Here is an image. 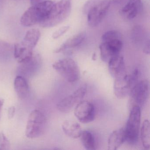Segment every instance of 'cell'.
Instances as JSON below:
<instances>
[{
	"mask_svg": "<svg viewBox=\"0 0 150 150\" xmlns=\"http://www.w3.org/2000/svg\"><path fill=\"white\" fill-rule=\"evenodd\" d=\"M140 136L143 146L145 149H149L150 146V127L149 120L143 122L140 129Z\"/></svg>",
	"mask_w": 150,
	"mask_h": 150,
	"instance_id": "cell-22",
	"label": "cell"
},
{
	"mask_svg": "<svg viewBox=\"0 0 150 150\" xmlns=\"http://www.w3.org/2000/svg\"><path fill=\"white\" fill-rule=\"evenodd\" d=\"M4 101L3 99L0 98V117L1 115V111H2V108L4 105Z\"/></svg>",
	"mask_w": 150,
	"mask_h": 150,
	"instance_id": "cell-30",
	"label": "cell"
},
{
	"mask_svg": "<svg viewBox=\"0 0 150 150\" xmlns=\"http://www.w3.org/2000/svg\"><path fill=\"white\" fill-rule=\"evenodd\" d=\"M69 28H70V26H64V27H62L53 33L52 36V38L54 39H57L58 38L63 35L65 33H66L69 30Z\"/></svg>",
	"mask_w": 150,
	"mask_h": 150,
	"instance_id": "cell-26",
	"label": "cell"
},
{
	"mask_svg": "<svg viewBox=\"0 0 150 150\" xmlns=\"http://www.w3.org/2000/svg\"><path fill=\"white\" fill-rule=\"evenodd\" d=\"M126 141V136L124 128L114 131L110 135L108 140V149L109 150H117Z\"/></svg>",
	"mask_w": 150,
	"mask_h": 150,
	"instance_id": "cell-15",
	"label": "cell"
},
{
	"mask_svg": "<svg viewBox=\"0 0 150 150\" xmlns=\"http://www.w3.org/2000/svg\"><path fill=\"white\" fill-rule=\"evenodd\" d=\"M143 52L146 54H150V40H148L144 45Z\"/></svg>",
	"mask_w": 150,
	"mask_h": 150,
	"instance_id": "cell-28",
	"label": "cell"
},
{
	"mask_svg": "<svg viewBox=\"0 0 150 150\" xmlns=\"http://www.w3.org/2000/svg\"><path fill=\"white\" fill-rule=\"evenodd\" d=\"M16 108L14 106H11L9 107L8 110V117L9 119L13 118L15 113Z\"/></svg>",
	"mask_w": 150,
	"mask_h": 150,
	"instance_id": "cell-27",
	"label": "cell"
},
{
	"mask_svg": "<svg viewBox=\"0 0 150 150\" xmlns=\"http://www.w3.org/2000/svg\"><path fill=\"white\" fill-rule=\"evenodd\" d=\"M54 3L52 1L47 0L30 7L22 16L21 24L24 27L39 24L47 16Z\"/></svg>",
	"mask_w": 150,
	"mask_h": 150,
	"instance_id": "cell-4",
	"label": "cell"
},
{
	"mask_svg": "<svg viewBox=\"0 0 150 150\" xmlns=\"http://www.w3.org/2000/svg\"><path fill=\"white\" fill-rule=\"evenodd\" d=\"M142 0H127V2L120 10L121 15L127 20L136 18L142 11Z\"/></svg>",
	"mask_w": 150,
	"mask_h": 150,
	"instance_id": "cell-13",
	"label": "cell"
},
{
	"mask_svg": "<svg viewBox=\"0 0 150 150\" xmlns=\"http://www.w3.org/2000/svg\"><path fill=\"white\" fill-rule=\"evenodd\" d=\"M96 57V53H94L93 54V56H92V59H93V60H95Z\"/></svg>",
	"mask_w": 150,
	"mask_h": 150,
	"instance_id": "cell-32",
	"label": "cell"
},
{
	"mask_svg": "<svg viewBox=\"0 0 150 150\" xmlns=\"http://www.w3.org/2000/svg\"><path fill=\"white\" fill-rule=\"evenodd\" d=\"M109 71L114 79L119 78L125 74V65L123 57L117 55L108 62Z\"/></svg>",
	"mask_w": 150,
	"mask_h": 150,
	"instance_id": "cell-14",
	"label": "cell"
},
{
	"mask_svg": "<svg viewBox=\"0 0 150 150\" xmlns=\"http://www.w3.org/2000/svg\"><path fill=\"white\" fill-rule=\"evenodd\" d=\"M86 34L85 32L78 33L77 35H75L67 40L59 48L55 50L54 52L55 53H59L67 49L74 48L79 46L84 41L86 38Z\"/></svg>",
	"mask_w": 150,
	"mask_h": 150,
	"instance_id": "cell-17",
	"label": "cell"
},
{
	"mask_svg": "<svg viewBox=\"0 0 150 150\" xmlns=\"http://www.w3.org/2000/svg\"><path fill=\"white\" fill-rule=\"evenodd\" d=\"M124 0H113L114 3L116 4H121Z\"/></svg>",
	"mask_w": 150,
	"mask_h": 150,
	"instance_id": "cell-31",
	"label": "cell"
},
{
	"mask_svg": "<svg viewBox=\"0 0 150 150\" xmlns=\"http://www.w3.org/2000/svg\"><path fill=\"white\" fill-rule=\"evenodd\" d=\"M44 1L45 0H30V4L32 6H35L42 2Z\"/></svg>",
	"mask_w": 150,
	"mask_h": 150,
	"instance_id": "cell-29",
	"label": "cell"
},
{
	"mask_svg": "<svg viewBox=\"0 0 150 150\" xmlns=\"http://www.w3.org/2000/svg\"><path fill=\"white\" fill-rule=\"evenodd\" d=\"M132 41L136 43L139 44L144 42L145 44L149 39H146L144 30L139 26H135L133 28L132 32Z\"/></svg>",
	"mask_w": 150,
	"mask_h": 150,
	"instance_id": "cell-24",
	"label": "cell"
},
{
	"mask_svg": "<svg viewBox=\"0 0 150 150\" xmlns=\"http://www.w3.org/2000/svg\"><path fill=\"white\" fill-rule=\"evenodd\" d=\"M64 133L70 137L78 139L80 137L82 130L80 125L72 120H66L62 125Z\"/></svg>",
	"mask_w": 150,
	"mask_h": 150,
	"instance_id": "cell-16",
	"label": "cell"
},
{
	"mask_svg": "<svg viewBox=\"0 0 150 150\" xmlns=\"http://www.w3.org/2000/svg\"><path fill=\"white\" fill-rule=\"evenodd\" d=\"M13 51L14 47L10 44L0 40V60L10 58Z\"/></svg>",
	"mask_w": 150,
	"mask_h": 150,
	"instance_id": "cell-23",
	"label": "cell"
},
{
	"mask_svg": "<svg viewBox=\"0 0 150 150\" xmlns=\"http://www.w3.org/2000/svg\"><path fill=\"white\" fill-rule=\"evenodd\" d=\"M101 43L99 46L101 59L108 63L111 59L120 55L123 46L122 35L116 30L105 32L101 38Z\"/></svg>",
	"mask_w": 150,
	"mask_h": 150,
	"instance_id": "cell-1",
	"label": "cell"
},
{
	"mask_svg": "<svg viewBox=\"0 0 150 150\" xmlns=\"http://www.w3.org/2000/svg\"><path fill=\"white\" fill-rule=\"evenodd\" d=\"M52 67L67 81L70 83L76 82L80 77L79 66L72 59H59L53 64Z\"/></svg>",
	"mask_w": 150,
	"mask_h": 150,
	"instance_id": "cell-8",
	"label": "cell"
},
{
	"mask_svg": "<svg viewBox=\"0 0 150 150\" xmlns=\"http://www.w3.org/2000/svg\"><path fill=\"white\" fill-rule=\"evenodd\" d=\"M19 64L17 69L19 75L28 78L37 71L41 66V58L39 55L34 54L30 58Z\"/></svg>",
	"mask_w": 150,
	"mask_h": 150,
	"instance_id": "cell-12",
	"label": "cell"
},
{
	"mask_svg": "<svg viewBox=\"0 0 150 150\" xmlns=\"http://www.w3.org/2000/svg\"><path fill=\"white\" fill-rule=\"evenodd\" d=\"M111 0H89L83 7V12L86 16L88 25L97 27L101 22L108 11Z\"/></svg>",
	"mask_w": 150,
	"mask_h": 150,
	"instance_id": "cell-2",
	"label": "cell"
},
{
	"mask_svg": "<svg viewBox=\"0 0 150 150\" xmlns=\"http://www.w3.org/2000/svg\"><path fill=\"white\" fill-rule=\"evenodd\" d=\"M13 55L19 63L30 58L34 53L33 50L25 47L21 43H17L14 46Z\"/></svg>",
	"mask_w": 150,
	"mask_h": 150,
	"instance_id": "cell-20",
	"label": "cell"
},
{
	"mask_svg": "<svg viewBox=\"0 0 150 150\" xmlns=\"http://www.w3.org/2000/svg\"><path fill=\"white\" fill-rule=\"evenodd\" d=\"M74 115L82 123L92 122L95 117V109L93 103L88 101H81L75 106Z\"/></svg>",
	"mask_w": 150,
	"mask_h": 150,
	"instance_id": "cell-11",
	"label": "cell"
},
{
	"mask_svg": "<svg viewBox=\"0 0 150 150\" xmlns=\"http://www.w3.org/2000/svg\"><path fill=\"white\" fill-rule=\"evenodd\" d=\"M87 86L84 85L78 88L71 94L66 96L59 102L57 104V108L60 112L68 113L75 105L81 101L86 95Z\"/></svg>",
	"mask_w": 150,
	"mask_h": 150,
	"instance_id": "cell-10",
	"label": "cell"
},
{
	"mask_svg": "<svg viewBox=\"0 0 150 150\" xmlns=\"http://www.w3.org/2000/svg\"><path fill=\"white\" fill-rule=\"evenodd\" d=\"M150 95V83L147 80L138 82L134 86L129 96L132 106L141 108L147 101Z\"/></svg>",
	"mask_w": 150,
	"mask_h": 150,
	"instance_id": "cell-9",
	"label": "cell"
},
{
	"mask_svg": "<svg viewBox=\"0 0 150 150\" xmlns=\"http://www.w3.org/2000/svg\"><path fill=\"white\" fill-rule=\"evenodd\" d=\"M80 137L85 149L88 150L96 149V144L95 138L91 132L88 130L82 131Z\"/></svg>",
	"mask_w": 150,
	"mask_h": 150,
	"instance_id": "cell-21",
	"label": "cell"
},
{
	"mask_svg": "<svg viewBox=\"0 0 150 150\" xmlns=\"http://www.w3.org/2000/svg\"><path fill=\"white\" fill-rule=\"evenodd\" d=\"M141 121V109L134 106L131 109L129 118L125 128L126 141L130 144H135L138 141Z\"/></svg>",
	"mask_w": 150,
	"mask_h": 150,
	"instance_id": "cell-7",
	"label": "cell"
},
{
	"mask_svg": "<svg viewBox=\"0 0 150 150\" xmlns=\"http://www.w3.org/2000/svg\"><path fill=\"white\" fill-rule=\"evenodd\" d=\"M15 90L18 97L23 100L27 98L29 93V87L24 77L18 75L15 79L14 82Z\"/></svg>",
	"mask_w": 150,
	"mask_h": 150,
	"instance_id": "cell-18",
	"label": "cell"
},
{
	"mask_svg": "<svg viewBox=\"0 0 150 150\" xmlns=\"http://www.w3.org/2000/svg\"><path fill=\"white\" fill-rule=\"evenodd\" d=\"M10 144L4 133H0V150H7L10 149Z\"/></svg>",
	"mask_w": 150,
	"mask_h": 150,
	"instance_id": "cell-25",
	"label": "cell"
},
{
	"mask_svg": "<svg viewBox=\"0 0 150 150\" xmlns=\"http://www.w3.org/2000/svg\"><path fill=\"white\" fill-rule=\"evenodd\" d=\"M139 71L136 69L132 73L126 74L115 79L114 83V92L119 99H124L129 96L134 86L138 82Z\"/></svg>",
	"mask_w": 150,
	"mask_h": 150,
	"instance_id": "cell-6",
	"label": "cell"
},
{
	"mask_svg": "<svg viewBox=\"0 0 150 150\" xmlns=\"http://www.w3.org/2000/svg\"><path fill=\"white\" fill-rule=\"evenodd\" d=\"M47 119L45 115L40 110H35L30 114L27 121L26 135L30 139L39 137L46 130Z\"/></svg>",
	"mask_w": 150,
	"mask_h": 150,
	"instance_id": "cell-5",
	"label": "cell"
},
{
	"mask_svg": "<svg viewBox=\"0 0 150 150\" xmlns=\"http://www.w3.org/2000/svg\"><path fill=\"white\" fill-rule=\"evenodd\" d=\"M41 36L40 30L36 29H32L28 30L21 43L25 47L33 50L37 44Z\"/></svg>",
	"mask_w": 150,
	"mask_h": 150,
	"instance_id": "cell-19",
	"label": "cell"
},
{
	"mask_svg": "<svg viewBox=\"0 0 150 150\" xmlns=\"http://www.w3.org/2000/svg\"><path fill=\"white\" fill-rule=\"evenodd\" d=\"M71 5V0H60L54 3L47 16L39 23L40 26L52 28L62 23L70 15Z\"/></svg>",
	"mask_w": 150,
	"mask_h": 150,
	"instance_id": "cell-3",
	"label": "cell"
}]
</instances>
